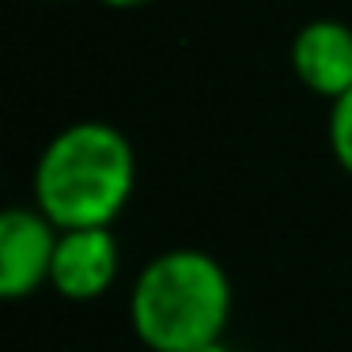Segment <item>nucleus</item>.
<instances>
[{
    "instance_id": "f257e3e1",
    "label": "nucleus",
    "mask_w": 352,
    "mask_h": 352,
    "mask_svg": "<svg viewBox=\"0 0 352 352\" xmlns=\"http://www.w3.org/2000/svg\"><path fill=\"white\" fill-rule=\"evenodd\" d=\"M137 186V155L122 129L76 122L61 129L34 167V208L61 231L110 228Z\"/></svg>"
},
{
    "instance_id": "f03ea898",
    "label": "nucleus",
    "mask_w": 352,
    "mask_h": 352,
    "mask_svg": "<svg viewBox=\"0 0 352 352\" xmlns=\"http://www.w3.org/2000/svg\"><path fill=\"white\" fill-rule=\"evenodd\" d=\"M231 276L212 254L178 246L152 258L129 292V322L148 352H193L223 337Z\"/></svg>"
},
{
    "instance_id": "7ed1b4c3",
    "label": "nucleus",
    "mask_w": 352,
    "mask_h": 352,
    "mask_svg": "<svg viewBox=\"0 0 352 352\" xmlns=\"http://www.w3.org/2000/svg\"><path fill=\"white\" fill-rule=\"evenodd\" d=\"M61 228L42 208L12 205L0 216V296L27 299L50 284Z\"/></svg>"
},
{
    "instance_id": "20e7f679",
    "label": "nucleus",
    "mask_w": 352,
    "mask_h": 352,
    "mask_svg": "<svg viewBox=\"0 0 352 352\" xmlns=\"http://www.w3.org/2000/svg\"><path fill=\"white\" fill-rule=\"evenodd\" d=\"M122 269V246L110 228H69L57 239L50 288L72 303L102 299L118 280Z\"/></svg>"
},
{
    "instance_id": "39448f33",
    "label": "nucleus",
    "mask_w": 352,
    "mask_h": 352,
    "mask_svg": "<svg viewBox=\"0 0 352 352\" xmlns=\"http://www.w3.org/2000/svg\"><path fill=\"white\" fill-rule=\"evenodd\" d=\"M292 72L307 91L341 99L352 91V27L337 19H314L292 38Z\"/></svg>"
},
{
    "instance_id": "423d86ee",
    "label": "nucleus",
    "mask_w": 352,
    "mask_h": 352,
    "mask_svg": "<svg viewBox=\"0 0 352 352\" xmlns=\"http://www.w3.org/2000/svg\"><path fill=\"white\" fill-rule=\"evenodd\" d=\"M329 148L341 170L352 178V91L329 102Z\"/></svg>"
},
{
    "instance_id": "0eeeda50",
    "label": "nucleus",
    "mask_w": 352,
    "mask_h": 352,
    "mask_svg": "<svg viewBox=\"0 0 352 352\" xmlns=\"http://www.w3.org/2000/svg\"><path fill=\"white\" fill-rule=\"evenodd\" d=\"M99 4H107V8H144L152 0H99Z\"/></svg>"
},
{
    "instance_id": "6e6552de",
    "label": "nucleus",
    "mask_w": 352,
    "mask_h": 352,
    "mask_svg": "<svg viewBox=\"0 0 352 352\" xmlns=\"http://www.w3.org/2000/svg\"><path fill=\"white\" fill-rule=\"evenodd\" d=\"M193 352H235V349H231V344L220 337V341H212V344H201V349H193Z\"/></svg>"
}]
</instances>
